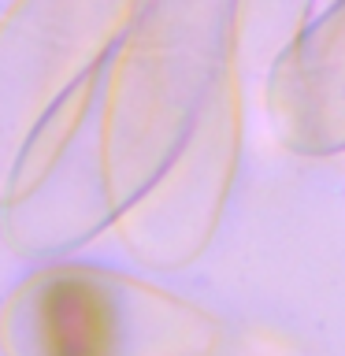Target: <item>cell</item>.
Here are the masks:
<instances>
[{
	"instance_id": "1",
	"label": "cell",
	"mask_w": 345,
	"mask_h": 356,
	"mask_svg": "<svg viewBox=\"0 0 345 356\" xmlns=\"http://www.w3.org/2000/svg\"><path fill=\"white\" fill-rule=\"evenodd\" d=\"M41 334L49 356H108V316L93 289L74 278L52 282L41 305Z\"/></svg>"
}]
</instances>
